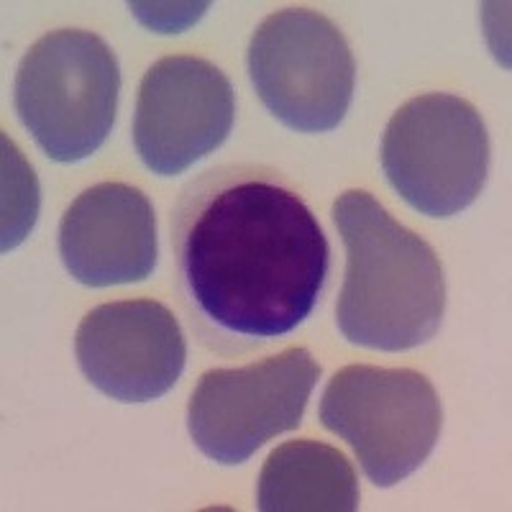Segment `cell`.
<instances>
[{"instance_id":"6da1fadb","label":"cell","mask_w":512,"mask_h":512,"mask_svg":"<svg viewBox=\"0 0 512 512\" xmlns=\"http://www.w3.org/2000/svg\"><path fill=\"white\" fill-rule=\"evenodd\" d=\"M172 231L192 323L221 351L295 331L331 272V246L313 210L262 169L210 172L185 192Z\"/></svg>"},{"instance_id":"7a4b0ae2","label":"cell","mask_w":512,"mask_h":512,"mask_svg":"<svg viewBox=\"0 0 512 512\" xmlns=\"http://www.w3.org/2000/svg\"><path fill=\"white\" fill-rule=\"evenodd\" d=\"M333 221L346 246L336 303L346 341L374 351H408L431 341L446 310V277L433 246L364 190L338 195Z\"/></svg>"},{"instance_id":"3957f363","label":"cell","mask_w":512,"mask_h":512,"mask_svg":"<svg viewBox=\"0 0 512 512\" xmlns=\"http://www.w3.org/2000/svg\"><path fill=\"white\" fill-rule=\"evenodd\" d=\"M121 70L113 49L93 31L59 29L41 36L16 72V113L54 162L98 152L116 121Z\"/></svg>"},{"instance_id":"277c9868","label":"cell","mask_w":512,"mask_h":512,"mask_svg":"<svg viewBox=\"0 0 512 512\" xmlns=\"http://www.w3.org/2000/svg\"><path fill=\"white\" fill-rule=\"evenodd\" d=\"M320 423L354 448L369 482L395 487L436 448L443 410L425 374L351 364L328 382Z\"/></svg>"},{"instance_id":"5b68a950","label":"cell","mask_w":512,"mask_h":512,"mask_svg":"<svg viewBox=\"0 0 512 512\" xmlns=\"http://www.w3.org/2000/svg\"><path fill=\"white\" fill-rule=\"evenodd\" d=\"M379 157L405 203L423 216L451 218L469 208L487 182V126L459 95H418L390 118Z\"/></svg>"},{"instance_id":"8992f818","label":"cell","mask_w":512,"mask_h":512,"mask_svg":"<svg viewBox=\"0 0 512 512\" xmlns=\"http://www.w3.org/2000/svg\"><path fill=\"white\" fill-rule=\"evenodd\" d=\"M256 95L277 121L300 134H326L354 100L356 62L331 18L310 8L267 16L249 44Z\"/></svg>"},{"instance_id":"52a82bcc","label":"cell","mask_w":512,"mask_h":512,"mask_svg":"<svg viewBox=\"0 0 512 512\" xmlns=\"http://www.w3.org/2000/svg\"><path fill=\"white\" fill-rule=\"evenodd\" d=\"M318 377V361L297 346L246 367L210 369L187 405L192 441L218 464H244L269 438L303 423Z\"/></svg>"},{"instance_id":"ba28073f","label":"cell","mask_w":512,"mask_h":512,"mask_svg":"<svg viewBox=\"0 0 512 512\" xmlns=\"http://www.w3.org/2000/svg\"><path fill=\"white\" fill-rule=\"evenodd\" d=\"M236 118V93L213 62L175 54L154 62L139 88L134 144L154 175H182L216 152Z\"/></svg>"},{"instance_id":"9c48e42d","label":"cell","mask_w":512,"mask_h":512,"mask_svg":"<svg viewBox=\"0 0 512 512\" xmlns=\"http://www.w3.org/2000/svg\"><path fill=\"white\" fill-rule=\"evenodd\" d=\"M82 374L118 402H152L182 377L187 341L175 313L154 300H118L90 310L77 326Z\"/></svg>"},{"instance_id":"30bf717a","label":"cell","mask_w":512,"mask_h":512,"mask_svg":"<svg viewBox=\"0 0 512 512\" xmlns=\"http://www.w3.org/2000/svg\"><path fill=\"white\" fill-rule=\"evenodd\" d=\"M59 254L80 285L111 287L146 280L157 267V216L144 192L100 182L77 195L59 223Z\"/></svg>"},{"instance_id":"8fae6325","label":"cell","mask_w":512,"mask_h":512,"mask_svg":"<svg viewBox=\"0 0 512 512\" xmlns=\"http://www.w3.org/2000/svg\"><path fill=\"white\" fill-rule=\"evenodd\" d=\"M262 512H354L359 482L351 461L328 443L300 438L264 461L256 489Z\"/></svg>"},{"instance_id":"7c38bea8","label":"cell","mask_w":512,"mask_h":512,"mask_svg":"<svg viewBox=\"0 0 512 512\" xmlns=\"http://www.w3.org/2000/svg\"><path fill=\"white\" fill-rule=\"evenodd\" d=\"M3 251L13 249L34 228L39 213V185L16 144L3 136Z\"/></svg>"},{"instance_id":"4fadbf2b","label":"cell","mask_w":512,"mask_h":512,"mask_svg":"<svg viewBox=\"0 0 512 512\" xmlns=\"http://www.w3.org/2000/svg\"><path fill=\"white\" fill-rule=\"evenodd\" d=\"M208 3H131V11L139 16V21L144 26L154 31H162V34H177V31H185L187 26L195 24L200 16L205 13Z\"/></svg>"}]
</instances>
